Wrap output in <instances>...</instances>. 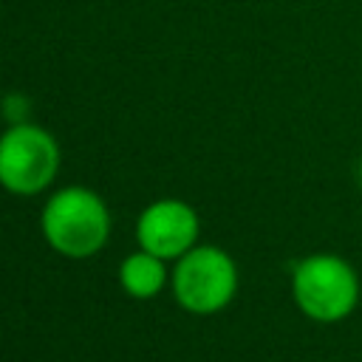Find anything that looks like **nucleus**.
Masks as SVG:
<instances>
[{
  "mask_svg": "<svg viewBox=\"0 0 362 362\" xmlns=\"http://www.w3.org/2000/svg\"><path fill=\"white\" fill-rule=\"evenodd\" d=\"M238 291L235 260L218 246H192L173 272V294L189 314H215Z\"/></svg>",
  "mask_w": 362,
  "mask_h": 362,
  "instance_id": "3",
  "label": "nucleus"
},
{
  "mask_svg": "<svg viewBox=\"0 0 362 362\" xmlns=\"http://www.w3.org/2000/svg\"><path fill=\"white\" fill-rule=\"evenodd\" d=\"M110 218L99 195L71 187L57 192L42 212L45 240L65 257H90L107 240Z\"/></svg>",
  "mask_w": 362,
  "mask_h": 362,
  "instance_id": "2",
  "label": "nucleus"
},
{
  "mask_svg": "<svg viewBox=\"0 0 362 362\" xmlns=\"http://www.w3.org/2000/svg\"><path fill=\"white\" fill-rule=\"evenodd\" d=\"M291 297L314 322H342L359 303L356 269L331 252L303 257L291 272Z\"/></svg>",
  "mask_w": 362,
  "mask_h": 362,
  "instance_id": "1",
  "label": "nucleus"
},
{
  "mask_svg": "<svg viewBox=\"0 0 362 362\" xmlns=\"http://www.w3.org/2000/svg\"><path fill=\"white\" fill-rule=\"evenodd\" d=\"M57 161V144L40 127L14 124L0 139V184L11 192H40L54 178Z\"/></svg>",
  "mask_w": 362,
  "mask_h": 362,
  "instance_id": "4",
  "label": "nucleus"
},
{
  "mask_svg": "<svg viewBox=\"0 0 362 362\" xmlns=\"http://www.w3.org/2000/svg\"><path fill=\"white\" fill-rule=\"evenodd\" d=\"M136 235L144 252L161 260L181 257L192 249L198 238V218L181 201H158L141 212Z\"/></svg>",
  "mask_w": 362,
  "mask_h": 362,
  "instance_id": "5",
  "label": "nucleus"
},
{
  "mask_svg": "<svg viewBox=\"0 0 362 362\" xmlns=\"http://www.w3.org/2000/svg\"><path fill=\"white\" fill-rule=\"evenodd\" d=\"M359 184H362V164H359Z\"/></svg>",
  "mask_w": 362,
  "mask_h": 362,
  "instance_id": "7",
  "label": "nucleus"
},
{
  "mask_svg": "<svg viewBox=\"0 0 362 362\" xmlns=\"http://www.w3.org/2000/svg\"><path fill=\"white\" fill-rule=\"evenodd\" d=\"M164 263L161 257L150 255V252H136L130 257H124L122 269H119V280H122V288L130 294V297H139V300H147L153 294L161 291L164 286Z\"/></svg>",
  "mask_w": 362,
  "mask_h": 362,
  "instance_id": "6",
  "label": "nucleus"
}]
</instances>
